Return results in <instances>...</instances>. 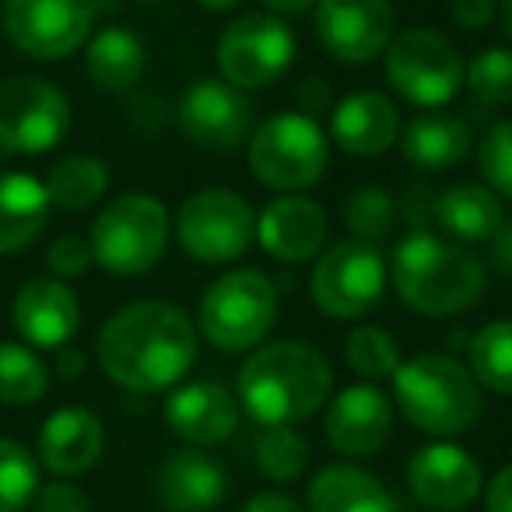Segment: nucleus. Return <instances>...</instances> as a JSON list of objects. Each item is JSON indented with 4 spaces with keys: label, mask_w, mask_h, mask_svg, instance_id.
<instances>
[{
    "label": "nucleus",
    "mask_w": 512,
    "mask_h": 512,
    "mask_svg": "<svg viewBox=\"0 0 512 512\" xmlns=\"http://www.w3.org/2000/svg\"><path fill=\"white\" fill-rule=\"evenodd\" d=\"M85 71L106 92H130L148 71V50L137 32L106 25L85 43Z\"/></svg>",
    "instance_id": "27"
},
{
    "label": "nucleus",
    "mask_w": 512,
    "mask_h": 512,
    "mask_svg": "<svg viewBox=\"0 0 512 512\" xmlns=\"http://www.w3.org/2000/svg\"><path fill=\"white\" fill-rule=\"evenodd\" d=\"M256 239L281 264H306L327 246V211L302 193H281L256 214Z\"/></svg>",
    "instance_id": "18"
},
{
    "label": "nucleus",
    "mask_w": 512,
    "mask_h": 512,
    "mask_svg": "<svg viewBox=\"0 0 512 512\" xmlns=\"http://www.w3.org/2000/svg\"><path fill=\"white\" fill-rule=\"evenodd\" d=\"M197 327L172 302H130L106 320L95 341L99 365L130 393L172 390L197 362Z\"/></svg>",
    "instance_id": "1"
},
{
    "label": "nucleus",
    "mask_w": 512,
    "mask_h": 512,
    "mask_svg": "<svg viewBox=\"0 0 512 512\" xmlns=\"http://www.w3.org/2000/svg\"><path fill=\"white\" fill-rule=\"evenodd\" d=\"M334 393L327 355L302 341H274L256 348L235 379L239 407L264 428L309 421Z\"/></svg>",
    "instance_id": "2"
},
{
    "label": "nucleus",
    "mask_w": 512,
    "mask_h": 512,
    "mask_svg": "<svg viewBox=\"0 0 512 512\" xmlns=\"http://www.w3.org/2000/svg\"><path fill=\"white\" fill-rule=\"evenodd\" d=\"M32 505H36V512H92V498L71 481L39 484Z\"/></svg>",
    "instance_id": "39"
},
{
    "label": "nucleus",
    "mask_w": 512,
    "mask_h": 512,
    "mask_svg": "<svg viewBox=\"0 0 512 512\" xmlns=\"http://www.w3.org/2000/svg\"><path fill=\"white\" fill-rule=\"evenodd\" d=\"M484 509L488 512H512V463L491 477L488 495H484Z\"/></svg>",
    "instance_id": "42"
},
{
    "label": "nucleus",
    "mask_w": 512,
    "mask_h": 512,
    "mask_svg": "<svg viewBox=\"0 0 512 512\" xmlns=\"http://www.w3.org/2000/svg\"><path fill=\"white\" fill-rule=\"evenodd\" d=\"M344 358L348 365L365 379V383H379V379H393V372L400 369V344L393 341V334L376 323L351 330L344 341Z\"/></svg>",
    "instance_id": "33"
},
{
    "label": "nucleus",
    "mask_w": 512,
    "mask_h": 512,
    "mask_svg": "<svg viewBox=\"0 0 512 512\" xmlns=\"http://www.w3.org/2000/svg\"><path fill=\"white\" fill-rule=\"evenodd\" d=\"M393 421H397L393 400L376 383H355L344 386L334 400H327L323 432H327V442L337 453L362 460V456L379 453L390 442Z\"/></svg>",
    "instance_id": "17"
},
{
    "label": "nucleus",
    "mask_w": 512,
    "mask_h": 512,
    "mask_svg": "<svg viewBox=\"0 0 512 512\" xmlns=\"http://www.w3.org/2000/svg\"><path fill=\"white\" fill-rule=\"evenodd\" d=\"M477 172L495 197L512 200V120H498L477 144Z\"/></svg>",
    "instance_id": "37"
},
{
    "label": "nucleus",
    "mask_w": 512,
    "mask_h": 512,
    "mask_svg": "<svg viewBox=\"0 0 512 512\" xmlns=\"http://www.w3.org/2000/svg\"><path fill=\"white\" fill-rule=\"evenodd\" d=\"M386 81L404 102L418 109H442L460 95L463 71L456 46L435 29H404L383 53Z\"/></svg>",
    "instance_id": "8"
},
{
    "label": "nucleus",
    "mask_w": 512,
    "mask_h": 512,
    "mask_svg": "<svg viewBox=\"0 0 512 512\" xmlns=\"http://www.w3.org/2000/svg\"><path fill=\"white\" fill-rule=\"evenodd\" d=\"M57 372L64 379H78L81 372H85V355L81 351H71V348H60L57 355Z\"/></svg>",
    "instance_id": "46"
},
{
    "label": "nucleus",
    "mask_w": 512,
    "mask_h": 512,
    "mask_svg": "<svg viewBox=\"0 0 512 512\" xmlns=\"http://www.w3.org/2000/svg\"><path fill=\"white\" fill-rule=\"evenodd\" d=\"M393 214H397V207L383 186H358L344 200V225L351 228L358 242H369V246L386 239V232L393 228Z\"/></svg>",
    "instance_id": "36"
},
{
    "label": "nucleus",
    "mask_w": 512,
    "mask_h": 512,
    "mask_svg": "<svg viewBox=\"0 0 512 512\" xmlns=\"http://www.w3.org/2000/svg\"><path fill=\"white\" fill-rule=\"evenodd\" d=\"M435 221L439 228L460 246L470 242H484L498 232V225L505 221L502 200L481 183H456L435 204Z\"/></svg>",
    "instance_id": "28"
},
{
    "label": "nucleus",
    "mask_w": 512,
    "mask_h": 512,
    "mask_svg": "<svg viewBox=\"0 0 512 512\" xmlns=\"http://www.w3.org/2000/svg\"><path fill=\"white\" fill-rule=\"evenodd\" d=\"M495 15H498V0H449V18L467 32L488 29Z\"/></svg>",
    "instance_id": "40"
},
{
    "label": "nucleus",
    "mask_w": 512,
    "mask_h": 512,
    "mask_svg": "<svg viewBox=\"0 0 512 512\" xmlns=\"http://www.w3.org/2000/svg\"><path fill=\"white\" fill-rule=\"evenodd\" d=\"M50 193L29 172L0 176V256H15L43 235L50 221Z\"/></svg>",
    "instance_id": "26"
},
{
    "label": "nucleus",
    "mask_w": 512,
    "mask_h": 512,
    "mask_svg": "<svg viewBox=\"0 0 512 512\" xmlns=\"http://www.w3.org/2000/svg\"><path fill=\"white\" fill-rule=\"evenodd\" d=\"M102 449H106V428L88 407H60L39 432V460L57 477H78L92 470Z\"/></svg>",
    "instance_id": "22"
},
{
    "label": "nucleus",
    "mask_w": 512,
    "mask_h": 512,
    "mask_svg": "<svg viewBox=\"0 0 512 512\" xmlns=\"http://www.w3.org/2000/svg\"><path fill=\"white\" fill-rule=\"evenodd\" d=\"M260 4L267 8V15H278V18H299L316 8V0H260Z\"/></svg>",
    "instance_id": "45"
},
{
    "label": "nucleus",
    "mask_w": 512,
    "mask_h": 512,
    "mask_svg": "<svg viewBox=\"0 0 512 512\" xmlns=\"http://www.w3.org/2000/svg\"><path fill=\"white\" fill-rule=\"evenodd\" d=\"M239 400L232 390H225L214 379H200V383H186L169 393L165 400V421L179 439L193 442V446H218V442L232 439L239 428Z\"/></svg>",
    "instance_id": "20"
},
{
    "label": "nucleus",
    "mask_w": 512,
    "mask_h": 512,
    "mask_svg": "<svg viewBox=\"0 0 512 512\" xmlns=\"http://www.w3.org/2000/svg\"><path fill=\"white\" fill-rule=\"evenodd\" d=\"M242 0H197V8L211 11V15H225V11H235Z\"/></svg>",
    "instance_id": "47"
},
{
    "label": "nucleus",
    "mask_w": 512,
    "mask_h": 512,
    "mask_svg": "<svg viewBox=\"0 0 512 512\" xmlns=\"http://www.w3.org/2000/svg\"><path fill=\"white\" fill-rule=\"evenodd\" d=\"M393 407L404 414L411 428L435 439H449L477 425L484 411V397L477 379L467 365H460L453 355L425 351L393 372Z\"/></svg>",
    "instance_id": "4"
},
{
    "label": "nucleus",
    "mask_w": 512,
    "mask_h": 512,
    "mask_svg": "<svg viewBox=\"0 0 512 512\" xmlns=\"http://www.w3.org/2000/svg\"><path fill=\"white\" fill-rule=\"evenodd\" d=\"M463 85L481 106H512V50L488 46L463 71Z\"/></svg>",
    "instance_id": "34"
},
{
    "label": "nucleus",
    "mask_w": 512,
    "mask_h": 512,
    "mask_svg": "<svg viewBox=\"0 0 512 512\" xmlns=\"http://www.w3.org/2000/svg\"><path fill=\"white\" fill-rule=\"evenodd\" d=\"M253 456L260 474H267L271 481L288 484L299 481L309 467V442L302 439L295 428L278 425V428H264L253 442Z\"/></svg>",
    "instance_id": "32"
},
{
    "label": "nucleus",
    "mask_w": 512,
    "mask_h": 512,
    "mask_svg": "<svg viewBox=\"0 0 512 512\" xmlns=\"http://www.w3.org/2000/svg\"><path fill=\"white\" fill-rule=\"evenodd\" d=\"M316 39L337 64H372L397 36L390 0H316Z\"/></svg>",
    "instance_id": "14"
},
{
    "label": "nucleus",
    "mask_w": 512,
    "mask_h": 512,
    "mask_svg": "<svg viewBox=\"0 0 512 512\" xmlns=\"http://www.w3.org/2000/svg\"><path fill=\"white\" fill-rule=\"evenodd\" d=\"M242 512H306V505H299L292 495H281V491H264V495H253Z\"/></svg>",
    "instance_id": "43"
},
{
    "label": "nucleus",
    "mask_w": 512,
    "mask_h": 512,
    "mask_svg": "<svg viewBox=\"0 0 512 512\" xmlns=\"http://www.w3.org/2000/svg\"><path fill=\"white\" fill-rule=\"evenodd\" d=\"M253 99L221 78H200L179 102V127L186 141L204 151H235L253 134Z\"/></svg>",
    "instance_id": "15"
},
{
    "label": "nucleus",
    "mask_w": 512,
    "mask_h": 512,
    "mask_svg": "<svg viewBox=\"0 0 512 512\" xmlns=\"http://www.w3.org/2000/svg\"><path fill=\"white\" fill-rule=\"evenodd\" d=\"M225 495V467L200 449H179L155 474V498L169 512H211Z\"/></svg>",
    "instance_id": "23"
},
{
    "label": "nucleus",
    "mask_w": 512,
    "mask_h": 512,
    "mask_svg": "<svg viewBox=\"0 0 512 512\" xmlns=\"http://www.w3.org/2000/svg\"><path fill=\"white\" fill-rule=\"evenodd\" d=\"M39 491V463L22 442L0 439V512H22Z\"/></svg>",
    "instance_id": "35"
},
{
    "label": "nucleus",
    "mask_w": 512,
    "mask_h": 512,
    "mask_svg": "<svg viewBox=\"0 0 512 512\" xmlns=\"http://www.w3.org/2000/svg\"><path fill=\"white\" fill-rule=\"evenodd\" d=\"M498 15H502V29L512 39V0H498Z\"/></svg>",
    "instance_id": "48"
},
{
    "label": "nucleus",
    "mask_w": 512,
    "mask_h": 512,
    "mask_svg": "<svg viewBox=\"0 0 512 512\" xmlns=\"http://www.w3.org/2000/svg\"><path fill=\"white\" fill-rule=\"evenodd\" d=\"M179 246L197 264H232L256 239V211L242 193L207 186L179 204Z\"/></svg>",
    "instance_id": "9"
},
{
    "label": "nucleus",
    "mask_w": 512,
    "mask_h": 512,
    "mask_svg": "<svg viewBox=\"0 0 512 512\" xmlns=\"http://www.w3.org/2000/svg\"><path fill=\"white\" fill-rule=\"evenodd\" d=\"M470 144H474V134H470L467 123L453 113H439V109L414 116L404 127V137H400L404 158L421 172L453 169L470 155Z\"/></svg>",
    "instance_id": "25"
},
{
    "label": "nucleus",
    "mask_w": 512,
    "mask_h": 512,
    "mask_svg": "<svg viewBox=\"0 0 512 512\" xmlns=\"http://www.w3.org/2000/svg\"><path fill=\"white\" fill-rule=\"evenodd\" d=\"M386 281L390 271L379 249L369 242L344 239L320 253L309 274V295L330 320H362L383 302Z\"/></svg>",
    "instance_id": "10"
},
{
    "label": "nucleus",
    "mask_w": 512,
    "mask_h": 512,
    "mask_svg": "<svg viewBox=\"0 0 512 512\" xmlns=\"http://www.w3.org/2000/svg\"><path fill=\"white\" fill-rule=\"evenodd\" d=\"M306 512H397V498L365 467L330 463L309 481Z\"/></svg>",
    "instance_id": "24"
},
{
    "label": "nucleus",
    "mask_w": 512,
    "mask_h": 512,
    "mask_svg": "<svg viewBox=\"0 0 512 512\" xmlns=\"http://www.w3.org/2000/svg\"><path fill=\"white\" fill-rule=\"evenodd\" d=\"M92 0H4L0 25L32 60H67L92 39Z\"/></svg>",
    "instance_id": "13"
},
{
    "label": "nucleus",
    "mask_w": 512,
    "mask_h": 512,
    "mask_svg": "<svg viewBox=\"0 0 512 512\" xmlns=\"http://www.w3.org/2000/svg\"><path fill=\"white\" fill-rule=\"evenodd\" d=\"M249 172L278 193H302L330 165V137L306 113H278L249 134Z\"/></svg>",
    "instance_id": "7"
},
{
    "label": "nucleus",
    "mask_w": 512,
    "mask_h": 512,
    "mask_svg": "<svg viewBox=\"0 0 512 512\" xmlns=\"http://www.w3.org/2000/svg\"><path fill=\"white\" fill-rule=\"evenodd\" d=\"M46 193H50L53 207L64 211H88L99 204L109 190V169L102 158L95 155H67L46 176Z\"/></svg>",
    "instance_id": "29"
},
{
    "label": "nucleus",
    "mask_w": 512,
    "mask_h": 512,
    "mask_svg": "<svg viewBox=\"0 0 512 512\" xmlns=\"http://www.w3.org/2000/svg\"><path fill=\"white\" fill-rule=\"evenodd\" d=\"M467 358L481 390L512 397V320L484 323L467 341Z\"/></svg>",
    "instance_id": "30"
},
{
    "label": "nucleus",
    "mask_w": 512,
    "mask_h": 512,
    "mask_svg": "<svg viewBox=\"0 0 512 512\" xmlns=\"http://www.w3.org/2000/svg\"><path fill=\"white\" fill-rule=\"evenodd\" d=\"M281 309L278 285L264 271L242 267L228 271L200 295L197 306V334L218 351H249L260 348L264 337L274 330Z\"/></svg>",
    "instance_id": "6"
},
{
    "label": "nucleus",
    "mask_w": 512,
    "mask_h": 512,
    "mask_svg": "<svg viewBox=\"0 0 512 512\" xmlns=\"http://www.w3.org/2000/svg\"><path fill=\"white\" fill-rule=\"evenodd\" d=\"M491 260H495L498 271L512 278V218H505L498 232L491 235Z\"/></svg>",
    "instance_id": "44"
},
{
    "label": "nucleus",
    "mask_w": 512,
    "mask_h": 512,
    "mask_svg": "<svg viewBox=\"0 0 512 512\" xmlns=\"http://www.w3.org/2000/svg\"><path fill=\"white\" fill-rule=\"evenodd\" d=\"M295 102H299V113L313 116V120H316V113H323V109H334V99H330V85L323 78H309L306 85L299 88Z\"/></svg>",
    "instance_id": "41"
},
{
    "label": "nucleus",
    "mask_w": 512,
    "mask_h": 512,
    "mask_svg": "<svg viewBox=\"0 0 512 512\" xmlns=\"http://www.w3.org/2000/svg\"><path fill=\"white\" fill-rule=\"evenodd\" d=\"M50 390V369L25 344H0V404L29 407Z\"/></svg>",
    "instance_id": "31"
},
{
    "label": "nucleus",
    "mask_w": 512,
    "mask_h": 512,
    "mask_svg": "<svg viewBox=\"0 0 512 512\" xmlns=\"http://www.w3.org/2000/svg\"><path fill=\"white\" fill-rule=\"evenodd\" d=\"M390 281L404 306L442 320L474 309L484 295L488 274L481 260L460 242L439 239L432 232H411L393 249Z\"/></svg>",
    "instance_id": "3"
},
{
    "label": "nucleus",
    "mask_w": 512,
    "mask_h": 512,
    "mask_svg": "<svg viewBox=\"0 0 512 512\" xmlns=\"http://www.w3.org/2000/svg\"><path fill=\"white\" fill-rule=\"evenodd\" d=\"M330 137L348 155H383L400 141V113L383 92H351L330 109Z\"/></svg>",
    "instance_id": "21"
},
{
    "label": "nucleus",
    "mask_w": 512,
    "mask_h": 512,
    "mask_svg": "<svg viewBox=\"0 0 512 512\" xmlns=\"http://www.w3.org/2000/svg\"><path fill=\"white\" fill-rule=\"evenodd\" d=\"M169 207L148 193H123L99 211L88 232L95 264L113 278H141L169 249Z\"/></svg>",
    "instance_id": "5"
},
{
    "label": "nucleus",
    "mask_w": 512,
    "mask_h": 512,
    "mask_svg": "<svg viewBox=\"0 0 512 512\" xmlns=\"http://www.w3.org/2000/svg\"><path fill=\"white\" fill-rule=\"evenodd\" d=\"M95 256H92V246L88 239L81 235H60L50 249H46V267L53 271V278L60 281H74V278H85L92 271Z\"/></svg>",
    "instance_id": "38"
},
{
    "label": "nucleus",
    "mask_w": 512,
    "mask_h": 512,
    "mask_svg": "<svg viewBox=\"0 0 512 512\" xmlns=\"http://www.w3.org/2000/svg\"><path fill=\"white\" fill-rule=\"evenodd\" d=\"M295 32L285 18L267 15V11H249L239 15L218 39V71L239 92L271 88L288 74L295 64Z\"/></svg>",
    "instance_id": "11"
},
{
    "label": "nucleus",
    "mask_w": 512,
    "mask_h": 512,
    "mask_svg": "<svg viewBox=\"0 0 512 512\" xmlns=\"http://www.w3.org/2000/svg\"><path fill=\"white\" fill-rule=\"evenodd\" d=\"M11 320H15V330L32 348L60 351L81 330V302L67 281L36 278L18 288Z\"/></svg>",
    "instance_id": "19"
},
{
    "label": "nucleus",
    "mask_w": 512,
    "mask_h": 512,
    "mask_svg": "<svg viewBox=\"0 0 512 512\" xmlns=\"http://www.w3.org/2000/svg\"><path fill=\"white\" fill-rule=\"evenodd\" d=\"M71 130V102L36 74L0 81V148L11 155L53 151Z\"/></svg>",
    "instance_id": "12"
},
{
    "label": "nucleus",
    "mask_w": 512,
    "mask_h": 512,
    "mask_svg": "<svg viewBox=\"0 0 512 512\" xmlns=\"http://www.w3.org/2000/svg\"><path fill=\"white\" fill-rule=\"evenodd\" d=\"M407 488L425 509L460 512L481 495L484 474L481 463L463 446L432 442V446H421L407 463Z\"/></svg>",
    "instance_id": "16"
}]
</instances>
